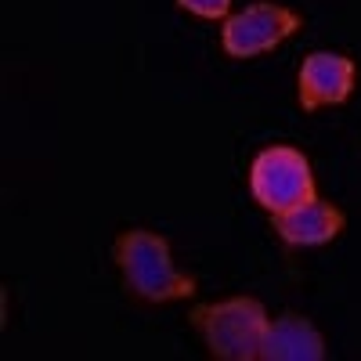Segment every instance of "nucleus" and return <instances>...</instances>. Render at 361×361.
I'll return each instance as SVG.
<instances>
[{
	"label": "nucleus",
	"mask_w": 361,
	"mask_h": 361,
	"mask_svg": "<svg viewBox=\"0 0 361 361\" xmlns=\"http://www.w3.org/2000/svg\"><path fill=\"white\" fill-rule=\"evenodd\" d=\"M264 361H322L325 357V340L314 329L311 318L286 311L275 322H267L264 333V347H260Z\"/></svg>",
	"instance_id": "7"
},
{
	"label": "nucleus",
	"mask_w": 361,
	"mask_h": 361,
	"mask_svg": "<svg viewBox=\"0 0 361 361\" xmlns=\"http://www.w3.org/2000/svg\"><path fill=\"white\" fill-rule=\"evenodd\" d=\"M116 267L123 275L127 289L141 300H152V304H166V300H188L199 282L185 271L173 267L170 257V243L163 235L148 231V228H130L116 238L112 246Z\"/></svg>",
	"instance_id": "1"
},
{
	"label": "nucleus",
	"mask_w": 361,
	"mask_h": 361,
	"mask_svg": "<svg viewBox=\"0 0 361 361\" xmlns=\"http://www.w3.org/2000/svg\"><path fill=\"white\" fill-rule=\"evenodd\" d=\"M177 8H180V11H192L195 18L217 22V18H228L231 0H177Z\"/></svg>",
	"instance_id": "8"
},
{
	"label": "nucleus",
	"mask_w": 361,
	"mask_h": 361,
	"mask_svg": "<svg viewBox=\"0 0 361 361\" xmlns=\"http://www.w3.org/2000/svg\"><path fill=\"white\" fill-rule=\"evenodd\" d=\"M250 192L260 209H267L271 217L286 214V209L314 199V173L311 159L293 145H271L264 152H257L250 166Z\"/></svg>",
	"instance_id": "3"
},
{
	"label": "nucleus",
	"mask_w": 361,
	"mask_h": 361,
	"mask_svg": "<svg viewBox=\"0 0 361 361\" xmlns=\"http://www.w3.org/2000/svg\"><path fill=\"white\" fill-rule=\"evenodd\" d=\"M300 29H304V18L293 8L264 0V4H250L246 11H235L224 18L221 47L228 58H257L296 37Z\"/></svg>",
	"instance_id": "4"
},
{
	"label": "nucleus",
	"mask_w": 361,
	"mask_h": 361,
	"mask_svg": "<svg viewBox=\"0 0 361 361\" xmlns=\"http://www.w3.org/2000/svg\"><path fill=\"white\" fill-rule=\"evenodd\" d=\"M354 62L340 51H311L296 76V98L304 112L343 105L354 90Z\"/></svg>",
	"instance_id": "5"
},
{
	"label": "nucleus",
	"mask_w": 361,
	"mask_h": 361,
	"mask_svg": "<svg viewBox=\"0 0 361 361\" xmlns=\"http://www.w3.org/2000/svg\"><path fill=\"white\" fill-rule=\"evenodd\" d=\"M267 311L253 296H231L221 304H199L192 307V325L202 333L214 357L224 361H253L260 357L264 333H267Z\"/></svg>",
	"instance_id": "2"
},
{
	"label": "nucleus",
	"mask_w": 361,
	"mask_h": 361,
	"mask_svg": "<svg viewBox=\"0 0 361 361\" xmlns=\"http://www.w3.org/2000/svg\"><path fill=\"white\" fill-rule=\"evenodd\" d=\"M271 228H275V235L286 246H325L347 228V214L340 206L314 195L307 202L286 209V214H275Z\"/></svg>",
	"instance_id": "6"
}]
</instances>
